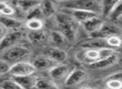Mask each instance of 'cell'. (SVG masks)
<instances>
[{
  "label": "cell",
  "instance_id": "obj_28",
  "mask_svg": "<svg viewBox=\"0 0 122 89\" xmlns=\"http://www.w3.org/2000/svg\"><path fill=\"white\" fill-rule=\"evenodd\" d=\"M115 49L110 48V47H103V48L99 49V61L103 60V59L108 58L111 57L115 53H116Z\"/></svg>",
  "mask_w": 122,
  "mask_h": 89
},
{
  "label": "cell",
  "instance_id": "obj_30",
  "mask_svg": "<svg viewBox=\"0 0 122 89\" xmlns=\"http://www.w3.org/2000/svg\"><path fill=\"white\" fill-rule=\"evenodd\" d=\"M105 86L107 87V89H121L122 82L120 79L107 78L105 82Z\"/></svg>",
  "mask_w": 122,
  "mask_h": 89
},
{
  "label": "cell",
  "instance_id": "obj_9",
  "mask_svg": "<svg viewBox=\"0 0 122 89\" xmlns=\"http://www.w3.org/2000/svg\"><path fill=\"white\" fill-rule=\"evenodd\" d=\"M44 56L52 59L57 63L64 62L65 60H66L67 57H68L65 51L57 47H46L44 49Z\"/></svg>",
  "mask_w": 122,
  "mask_h": 89
},
{
  "label": "cell",
  "instance_id": "obj_31",
  "mask_svg": "<svg viewBox=\"0 0 122 89\" xmlns=\"http://www.w3.org/2000/svg\"><path fill=\"white\" fill-rule=\"evenodd\" d=\"M9 68H10L9 63H8L4 59H0V75L9 72Z\"/></svg>",
  "mask_w": 122,
  "mask_h": 89
},
{
  "label": "cell",
  "instance_id": "obj_1",
  "mask_svg": "<svg viewBox=\"0 0 122 89\" xmlns=\"http://www.w3.org/2000/svg\"><path fill=\"white\" fill-rule=\"evenodd\" d=\"M55 23L59 28V32L63 34L65 39L73 42L76 37L78 26L77 23L70 15L64 13L56 14Z\"/></svg>",
  "mask_w": 122,
  "mask_h": 89
},
{
  "label": "cell",
  "instance_id": "obj_16",
  "mask_svg": "<svg viewBox=\"0 0 122 89\" xmlns=\"http://www.w3.org/2000/svg\"><path fill=\"white\" fill-rule=\"evenodd\" d=\"M49 37V35L45 31L38 30V31H29L28 33V39L30 42L34 44H40L46 42Z\"/></svg>",
  "mask_w": 122,
  "mask_h": 89
},
{
  "label": "cell",
  "instance_id": "obj_13",
  "mask_svg": "<svg viewBox=\"0 0 122 89\" xmlns=\"http://www.w3.org/2000/svg\"><path fill=\"white\" fill-rule=\"evenodd\" d=\"M70 14V17L77 23H80L92 19L94 17L100 16V14L96 13L90 12V11H85V10H67Z\"/></svg>",
  "mask_w": 122,
  "mask_h": 89
},
{
  "label": "cell",
  "instance_id": "obj_20",
  "mask_svg": "<svg viewBox=\"0 0 122 89\" xmlns=\"http://www.w3.org/2000/svg\"><path fill=\"white\" fill-rule=\"evenodd\" d=\"M34 89H59L58 85L52 80L45 78L36 79Z\"/></svg>",
  "mask_w": 122,
  "mask_h": 89
},
{
  "label": "cell",
  "instance_id": "obj_3",
  "mask_svg": "<svg viewBox=\"0 0 122 89\" xmlns=\"http://www.w3.org/2000/svg\"><path fill=\"white\" fill-rule=\"evenodd\" d=\"M30 54V51L24 46L15 45L9 48L4 50L3 54V59L9 63V62H21L24 59L27 58Z\"/></svg>",
  "mask_w": 122,
  "mask_h": 89
},
{
  "label": "cell",
  "instance_id": "obj_17",
  "mask_svg": "<svg viewBox=\"0 0 122 89\" xmlns=\"http://www.w3.org/2000/svg\"><path fill=\"white\" fill-rule=\"evenodd\" d=\"M36 79L33 75L24 77H14V80L19 85L22 89H34Z\"/></svg>",
  "mask_w": 122,
  "mask_h": 89
},
{
  "label": "cell",
  "instance_id": "obj_10",
  "mask_svg": "<svg viewBox=\"0 0 122 89\" xmlns=\"http://www.w3.org/2000/svg\"><path fill=\"white\" fill-rule=\"evenodd\" d=\"M86 72L81 69H74L70 72L67 78L65 80V85L66 87H73L78 85L85 79Z\"/></svg>",
  "mask_w": 122,
  "mask_h": 89
},
{
  "label": "cell",
  "instance_id": "obj_23",
  "mask_svg": "<svg viewBox=\"0 0 122 89\" xmlns=\"http://www.w3.org/2000/svg\"><path fill=\"white\" fill-rule=\"evenodd\" d=\"M122 17V1L118 0L116 5L111 11L110 14L109 15L108 19L112 22H117V21H120Z\"/></svg>",
  "mask_w": 122,
  "mask_h": 89
},
{
  "label": "cell",
  "instance_id": "obj_7",
  "mask_svg": "<svg viewBox=\"0 0 122 89\" xmlns=\"http://www.w3.org/2000/svg\"><path fill=\"white\" fill-rule=\"evenodd\" d=\"M22 36V33L19 30L8 31L4 38L0 41V50H6L13 46H15Z\"/></svg>",
  "mask_w": 122,
  "mask_h": 89
},
{
  "label": "cell",
  "instance_id": "obj_6",
  "mask_svg": "<svg viewBox=\"0 0 122 89\" xmlns=\"http://www.w3.org/2000/svg\"><path fill=\"white\" fill-rule=\"evenodd\" d=\"M72 70H70V66L66 64H59L54 66L53 68L49 71V76L53 82H61L67 78L68 75Z\"/></svg>",
  "mask_w": 122,
  "mask_h": 89
},
{
  "label": "cell",
  "instance_id": "obj_8",
  "mask_svg": "<svg viewBox=\"0 0 122 89\" xmlns=\"http://www.w3.org/2000/svg\"><path fill=\"white\" fill-rule=\"evenodd\" d=\"M76 59L85 64H92L99 61V49H84L75 55Z\"/></svg>",
  "mask_w": 122,
  "mask_h": 89
},
{
  "label": "cell",
  "instance_id": "obj_18",
  "mask_svg": "<svg viewBox=\"0 0 122 89\" xmlns=\"http://www.w3.org/2000/svg\"><path fill=\"white\" fill-rule=\"evenodd\" d=\"M81 47L84 49H100L103 47H108L105 39L90 38L81 43Z\"/></svg>",
  "mask_w": 122,
  "mask_h": 89
},
{
  "label": "cell",
  "instance_id": "obj_29",
  "mask_svg": "<svg viewBox=\"0 0 122 89\" xmlns=\"http://www.w3.org/2000/svg\"><path fill=\"white\" fill-rule=\"evenodd\" d=\"M1 89H22L19 85L14 80V79H8L4 80L0 84Z\"/></svg>",
  "mask_w": 122,
  "mask_h": 89
},
{
  "label": "cell",
  "instance_id": "obj_22",
  "mask_svg": "<svg viewBox=\"0 0 122 89\" xmlns=\"http://www.w3.org/2000/svg\"><path fill=\"white\" fill-rule=\"evenodd\" d=\"M40 3L41 1H18L15 3V4L23 12L27 14L29 11H30L34 8L40 5Z\"/></svg>",
  "mask_w": 122,
  "mask_h": 89
},
{
  "label": "cell",
  "instance_id": "obj_33",
  "mask_svg": "<svg viewBox=\"0 0 122 89\" xmlns=\"http://www.w3.org/2000/svg\"><path fill=\"white\" fill-rule=\"evenodd\" d=\"M80 89H91V88H90V87H82Z\"/></svg>",
  "mask_w": 122,
  "mask_h": 89
},
{
  "label": "cell",
  "instance_id": "obj_15",
  "mask_svg": "<svg viewBox=\"0 0 122 89\" xmlns=\"http://www.w3.org/2000/svg\"><path fill=\"white\" fill-rule=\"evenodd\" d=\"M0 23L5 28L7 31L19 30V28L22 26V22L20 20L6 16H0Z\"/></svg>",
  "mask_w": 122,
  "mask_h": 89
},
{
  "label": "cell",
  "instance_id": "obj_24",
  "mask_svg": "<svg viewBox=\"0 0 122 89\" xmlns=\"http://www.w3.org/2000/svg\"><path fill=\"white\" fill-rule=\"evenodd\" d=\"M49 38L50 39L51 42L57 47L58 46L64 44L65 42V41H66V39L64 37L63 34L61 33L60 32H59V31H52L50 33Z\"/></svg>",
  "mask_w": 122,
  "mask_h": 89
},
{
  "label": "cell",
  "instance_id": "obj_11",
  "mask_svg": "<svg viewBox=\"0 0 122 89\" xmlns=\"http://www.w3.org/2000/svg\"><path fill=\"white\" fill-rule=\"evenodd\" d=\"M32 64L36 71H49L58 63L46 56L42 55L36 57Z\"/></svg>",
  "mask_w": 122,
  "mask_h": 89
},
{
  "label": "cell",
  "instance_id": "obj_5",
  "mask_svg": "<svg viewBox=\"0 0 122 89\" xmlns=\"http://www.w3.org/2000/svg\"><path fill=\"white\" fill-rule=\"evenodd\" d=\"M120 33V29L119 27L113 23H104L100 29L97 32L90 34V38H101L105 39L110 36L118 35Z\"/></svg>",
  "mask_w": 122,
  "mask_h": 89
},
{
  "label": "cell",
  "instance_id": "obj_14",
  "mask_svg": "<svg viewBox=\"0 0 122 89\" xmlns=\"http://www.w3.org/2000/svg\"><path fill=\"white\" fill-rule=\"evenodd\" d=\"M119 59V55L118 53H115L114 55H112L111 57H108V58L103 59V60H100L98 62H95L92 64L88 65L91 69H96V70H100V69H105L107 67H110L111 66H113L114 64H115L117 62Z\"/></svg>",
  "mask_w": 122,
  "mask_h": 89
},
{
  "label": "cell",
  "instance_id": "obj_19",
  "mask_svg": "<svg viewBox=\"0 0 122 89\" xmlns=\"http://www.w3.org/2000/svg\"><path fill=\"white\" fill-rule=\"evenodd\" d=\"M39 8L42 12L43 17L51 18L56 14V8L55 5L51 1H42L40 3Z\"/></svg>",
  "mask_w": 122,
  "mask_h": 89
},
{
  "label": "cell",
  "instance_id": "obj_25",
  "mask_svg": "<svg viewBox=\"0 0 122 89\" xmlns=\"http://www.w3.org/2000/svg\"><path fill=\"white\" fill-rule=\"evenodd\" d=\"M26 27L30 31L42 30L44 27V22L42 19H29L26 22Z\"/></svg>",
  "mask_w": 122,
  "mask_h": 89
},
{
  "label": "cell",
  "instance_id": "obj_12",
  "mask_svg": "<svg viewBox=\"0 0 122 89\" xmlns=\"http://www.w3.org/2000/svg\"><path fill=\"white\" fill-rule=\"evenodd\" d=\"M104 23H105L104 19H102L100 16H97V17H94L89 20L85 21V22L82 23L81 25L84 30L90 35V34L97 32L101 28Z\"/></svg>",
  "mask_w": 122,
  "mask_h": 89
},
{
  "label": "cell",
  "instance_id": "obj_21",
  "mask_svg": "<svg viewBox=\"0 0 122 89\" xmlns=\"http://www.w3.org/2000/svg\"><path fill=\"white\" fill-rule=\"evenodd\" d=\"M118 0H105L101 1V15L104 18H108L111 11L116 5Z\"/></svg>",
  "mask_w": 122,
  "mask_h": 89
},
{
  "label": "cell",
  "instance_id": "obj_2",
  "mask_svg": "<svg viewBox=\"0 0 122 89\" xmlns=\"http://www.w3.org/2000/svg\"><path fill=\"white\" fill-rule=\"evenodd\" d=\"M59 7L65 10H85L101 14V1L92 0H69L58 2Z\"/></svg>",
  "mask_w": 122,
  "mask_h": 89
},
{
  "label": "cell",
  "instance_id": "obj_32",
  "mask_svg": "<svg viewBox=\"0 0 122 89\" xmlns=\"http://www.w3.org/2000/svg\"><path fill=\"white\" fill-rule=\"evenodd\" d=\"M7 32H8V31L5 29V28H4V26L2 25V24L0 23V41L4 38V37L6 35Z\"/></svg>",
  "mask_w": 122,
  "mask_h": 89
},
{
  "label": "cell",
  "instance_id": "obj_27",
  "mask_svg": "<svg viewBox=\"0 0 122 89\" xmlns=\"http://www.w3.org/2000/svg\"><path fill=\"white\" fill-rule=\"evenodd\" d=\"M43 14L41 12V9L39 6L34 8L31 9L30 11L27 13V16H26V20H29V19H43Z\"/></svg>",
  "mask_w": 122,
  "mask_h": 89
},
{
  "label": "cell",
  "instance_id": "obj_4",
  "mask_svg": "<svg viewBox=\"0 0 122 89\" xmlns=\"http://www.w3.org/2000/svg\"><path fill=\"white\" fill-rule=\"evenodd\" d=\"M35 72L36 70L32 63L21 61L10 66L9 73H10L13 77H24L34 75Z\"/></svg>",
  "mask_w": 122,
  "mask_h": 89
},
{
  "label": "cell",
  "instance_id": "obj_26",
  "mask_svg": "<svg viewBox=\"0 0 122 89\" xmlns=\"http://www.w3.org/2000/svg\"><path fill=\"white\" fill-rule=\"evenodd\" d=\"M105 42H106L108 47L113 49H115V47H120L121 46V39L118 35L110 36V37H107L105 38Z\"/></svg>",
  "mask_w": 122,
  "mask_h": 89
}]
</instances>
